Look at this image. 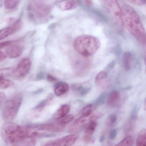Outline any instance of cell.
Wrapping results in <instances>:
<instances>
[{"label": "cell", "mask_w": 146, "mask_h": 146, "mask_svg": "<svg viewBox=\"0 0 146 146\" xmlns=\"http://www.w3.org/2000/svg\"><path fill=\"white\" fill-rule=\"evenodd\" d=\"M96 84L99 88H105L108 84V75L106 72L101 71L96 76L95 79Z\"/></svg>", "instance_id": "cell-15"}, {"label": "cell", "mask_w": 146, "mask_h": 146, "mask_svg": "<svg viewBox=\"0 0 146 146\" xmlns=\"http://www.w3.org/2000/svg\"><path fill=\"white\" fill-rule=\"evenodd\" d=\"M6 99V96L3 92H0V103L1 106H2V104L4 103V101Z\"/></svg>", "instance_id": "cell-30"}, {"label": "cell", "mask_w": 146, "mask_h": 146, "mask_svg": "<svg viewBox=\"0 0 146 146\" xmlns=\"http://www.w3.org/2000/svg\"><path fill=\"white\" fill-rule=\"evenodd\" d=\"M70 110V108L67 104H64L62 105L54 114V118L60 120L65 117L66 116L68 115Z\"/></svg>", "instance_id": "cell-17"}, {"label": "cell", "mask_w": 146, "mask_h": 146, "mask_svg": "<svg viewBox=\"0 0 146 146\" xmlns=\"http://www.w3.org/2000/svg\"><path fill=\"white\" fill-rule=\"evenodd\" d=\"M14 33V30L10 27L2 29L0 31V40H3Z\"/></svg>", "instance_id": "cell-23"}, {"label": "cell", "mask_w": 146, "mask_h": 146, "mask_svg": "<svg viewBox=\"0 0 146 146\" xmlns=\"http://www.w3.org/2000/svg\"><path fill=\"white\" fill-rule=\"evenodd\" d=\"M74 116L72 114H69L66 116L65 117L60 119L59 121L61 123L66 125L67 124L69 123L74 119Z\"/></svg>", "instance_id": "cell-27"}, {"label": "cell", "mask_w": 146, "mask_h": 146, "mask_svg": "<svg viewBox=\"0 0 146 146\" xmlns=\"http://www.w3.org/2000/svg\"><path fill=\"white\" fill-rule=\"evenodd\" d=\"M0 79V88L1 89H6L13 85V83L12 81L5 78Z\"/></svg>", "instance_id": "cell-26"}, {"label": "cell", "mask_w": 146, "mask_h": 146, "mask_svg": "<svg viewBox=\"0 0 146 146\" xmlns=\"http://www.w3.org/2000/svg\"><path fill=\"white\" fill-rule=\"evenodd\" d=\"M74 46L80 55L84 57H89L98 51L100 46V42L97 37L84 35L76 38Z\"/></svg>", "instance_id": "cell-3"}, {"label": "cell", "mask_w": 146, "mask_h": 146, "mask_svg": "<svg viewBox=\"0 0 146 146\" xmlns=\"http://www.w3.org/2000/svg\"><path fill=\"white\" fill-rule=\"evenodd\" d=\"M128 1L131 4L137 6L143 5L146 4V1H140V0H138V1L135 0V1L134 0V1Z\"/></svg>", "instance_id": "cell-28"}, {"label": "cell", "mask_w": 146, "mask_h": 146, "mask_svg": "<svg viewBox=\"0 0 146 146\" xmlns=\"http://www.w3.org/2000/svg\"><path fill=\"white\" fill-rule=\"evenodd\" d=\"M97 126V123L95 121H91L87 124L83 137L84 142L86 143H90L93 141L92 135Z\"/></svg>", "instance_id": "cell-10"}, {"label": "cell", "mask_w": 146, "mask_h": 146, "mask_svg": "<svg viewBox=\"0 0 146 146\" xmlns=\"http://www.w3.org/2000/svg\"><path fill=\"white\" fill-rule=\"evenodd\" d=\"M121 101V96L117 90H113L109 94L108 97L107 103L109 106L112 108L118 106Z\"/></svg>", "instance_id": "cell-12"}, {"label": "cell", "mask_w": 146, "mask_h": 146, "mask_svg": "<svg viewBox=\"0 0 146 146\" xmlns=\"http://www.w3.org/2000/svg\"><path fill=\"white\" fill-rule=\"evenodd\" d=\"M101 114H92L88 117L81 116L76 119L71 125L69 126L68 131L70 132H75L80 129L82 127L86 124H88L91 121H95L98 118L100 117Z\"/></svg>", "instance_id": "cell-7"}, {"label": "cell", "mask_w": 146, "mask_h": 146, "mask_svg": "<svg viewBox=\"0 0 146 146\" xmlns=\"http://www.w3.org/2000/svg\"><path fill=\"white\" fill-rule=\"evenodd\" d=\"M69 85L66 83L61 82H57L54 87V94L56 96H61L69 91Z\"/></svg>", "instance_id": "cell-16"}, {"label": "cell", "mask_w": 146, "mask_h": 146, "mask_svg": "<svg viewBox=\"0 0 146 146\" xmlns=\"http://www.w3.org/2000/svg\"><path fill=\"white\" fill-rule=\"evenodd\" d=\"M23 52V48L19 45H11L7 47L5 50L7 57L11 58H18L22 55Z\"/></svg>", "instance_id": "cell-11"}, {"label": "cell", "mask_w": 146, "mask_h": 146, "mask_svg": "<svg viewBox=\"0 0 146 146\" xmlns=\"http://www.w3.org/2000/svg\"><path fill=\"white\" fill-rule=\"evenodd\" d=\"M103 5L107 13L117 31L122 32L123 29L121 7L117 1H103Z\"/></svg>", "instance_id": "cell-6"}, {"label": "cell", "mask_w": 146, "mask_h": 146, "mask_svg": "<svg viewBox=\"0 0 146 146\" xmlns=\"http://www.w3.org/2000/svg\"><path fill=\"white\" fill-rule=\"evenodd\" d=\"M133 60V55L131 52H126L124 53L121 59V64L125 70L128 71L130 70L132 66Z\"/></svg>", "instance_id": "cell-14"}, {"label": "cell", "mask_w": 146, "mask_h": 146, "mask_svg": "<svg viewBox=\"0 0 146 146\" xmlns=\"http://www.w3.org/2000/svg\"><path fill=\"white\" fill-rule=\"evenodd\" d=\"M94 105L91 104H88L83 108L81 111V116L84 117H88L93 114L94 111Z\"/></svg>", "instance_id": "cell-21"}, {"label": "cell", "mask_w": 146, "mask_h": 146, "mask_svg": "<svg viewBox=\"0 0 146 146\" xmlns=\"http://www.w3.org/2000/svg\"><path fill=\"white\" fill-rule=\"evenodd\" d=\"M15 70L13 68H5L0 71V78H5V77L10 76L14 74Z\"/></svg>", "instance_id": "cell-24"}, {"label": "cell", "mask_w": 146, "mask_h": 146, "mask_svg": "<svg viewBox=\"0 0 146 146\" xmlns=\"http://www.w3.org/2000/svg\"><path fill=\"white\" fill-rule=\"evenodd\" d=\"M3 140L9 146H35V137H26L23 126L12 122H6L1 129Z\"/></svg>", "instance_id": "cell-1"}, {"label": "cell", "mask_w": 146, "mask_h": 146, "mask_svg": "<svg viewBox=\"0 0 146 146\" xmlns=\"http://www.w3.org/2000/svg\"><path fill=\"white\" fill-rule=\"evenodd\" d=\"M54 96L52 94L49 95L46 99L42 101L39 104L36 106L35 108L33 109L34 111L36 113H40L45 108L52 100Z\"/></svg>", "instance_id": "cell-18"}, {"label": "cell", "mask_w": 146, "mask_h": 146, "mask_svg": "<svg viewBox=\"0 0 146 146\" xmlns=\"http://www.w3.org/2000/svg\"><path fill=\"white\" fill-rule=\"evenodd\" d=\"M12 44V41H8L1 42L0 44V48H2L7 46L8 47L9 46L11 45Z\"/></svg>", "instance_id": "cell-29"}, {"label": "cell", "mask_w": 146, "mask_h": 146, "mask_svg": "<svg viewBox=\"0 0 146 146\" xmlns=\"http://www.w3.org/2000/svg\"><path fill=\"white\" fill-rule=\"evenodd\" d=\"M31 66L30 59L25 58L20 61L15 70L14 75L17 78H23L29 72Z\"/></svg>", "instance_id": "cell-9"}, {"label": "cell", "mask_w": 146, "mask_h": 146, "mask_svg": "<svg viewBox=\"0 0 146 146\" xmlns=\"http://www.w3.org/2000/svg\"><path fill=\"white\" fill-rule=\"evenodd\" d=\"M23 101L20 95L10 97L4 103L2 110V117L6 122H12L17 117Z\"/></svg>", "instance_id": "cell-5"}, {"label": "cell", "mask_w": 146, "mask_h": 146, "mask_svg": "<svg viewBox=\"0 0 146 146\" xmlns=\"http://www.w3.org/2000/svg\"><path fill=\"white\" fill-rule=\"evenodd\" d=\"M51 9L52 6L47 1H31L28 6L29 17L35 23L44 22L49 17Z\"/></svg>", "instance_id": "cell-4"}, {"label": "cell", "mask_w": 146, "mask_h": 146, "mask_svg": "<svg viewBox=\"0 0 146 146\" xmlns=\"http://www.w3.org/2000/svg\"><path fill=\"white\" fill-rule=\"evenodd\" d=\"M123 25L131 34L143 44H146V32L138 14L130 5L121 7Z\"/></svg>", "instance_id": "cell-2"}, {"label": "cell", "mask_w": 146, "mask_h": 146, "mask_svg": "<svg viewBox=\"0 0 146 146\" xmlns=\"http://www.w3.org/2000/svg\"><path fill=\"white\" fill-rule=\"evenodd\" d=\"M47 79L48 81L50 82H56L57 80L54 77L50 75H48L47 76Z\"/></svg>", "instance_id": "cell-31"}, {"label": "cell", "mask_w": 146, "mask_h": 146, "mask_svg": "<svg viewBox=\"0 0 146 146\" xmlns=\"http://www.w3.org/2000/svg\"><path fill=\"white\" fill-rule=\"evenodd\" d=\"M74 90L78 95L80 96H84L88 93L90 90V88L88 86L84 85H78L74 87Z\"/></svg>", "instance_id": "cell-20"}, {"label": "cell", "mask_w": 146, "mask_h": 146, "mask_svg": "<svg viewBox=\"0 0 146 146\" xmlns=\"http://www.w3.org/2000/svg\"><path fill=\"white\" fill-rule=\"evenodd\" d=\"M78 1H63L57 3L58 8L61 11L74 10L78 7Z\"/></svg>", "instance_id": "cell-13"}, {"label": "cell", "mask_w": 146, "mask_h": 146, "mask_svg": "<svg viewBox=\"0 0 146 146\" xmlns=\"http://www.w3.org/2000/svg\"><path fill=\"white\" fill-rule=\"evenodd\" d=\"M84 2L88 6H90L93 4V2L91 1H84Z\"/></svg>", "instance_id": "cell-33"}, {"label": "cell", "mask_w": 146, "mask_h": 146, "mask_svg": "<svg viewBox=\"0 0 146 146\" xmlns=\"http://www.w3.org/2000/svg\"><path fill=\"white\" fill-rule=\"evenodd\" d=\"M136 146H146V129H143L137 135Z\"/></svg>", "instance_id": "cell-19"}, {"label": "cell", "mask_w": 146, "mask_h": 146, "mask_svg": "<svg viewBox=\"0 0 146 146\" xmlns=\"http://www.w3.org/2000/svg\"><path fill=\"white\" fill-rule=\"evenodd\" d=\"M144 63L145 65V72H146V49L145 51V54H144Z\"/></svg>", "instance_id": "cell-35"}, {"label": "cell", "mask_w": 146, "mask_h": 146, "mask_svg": "<svg viewBox=\"0 0 146 146\" xmlns=\"http://www.w3.org/2000/svg\"><path fill=\"white\" fill-rule=\"evenodd\" d=\"M7 56L5 53L3 52L2 51L0 52V61L2 62L3 60H5Z\"/></svg>", "instance_id": "cell-32"}, {"label": "cell", "mask_w": 146, "mask_h": 146, "mask_svg": "<svg viewBox=\"0 0 146 146\" xmlns=\"http://www.w3.org/2000/svg\"><path fill=\"white\" fill-rule=\"evenodd\" d=\"M44 77V75H43V73H40L37 76V79H42Z\"/></svg>", "instance_id": "cell-34"}, {"label": "cell", "mask_w": 146, "mask_h": 146, "mask_svg": "<svg viewBox=\"0 0 146 146\" xmlns=\"http://www.w3.org/2000/svg\"><path fill=\"white\" fill-rule=\"evenodd\" d=\"M143 108L144 110L146 111V98L145 99V101H144V105H143Z\"/></svg>", "instance_id": "cell-36"}, {"label": "cell", "mask_w": 146, "mask_h": 146, "mask_svg": "<svg viewBox=\"0 0 146 146\" xmlns=\"http://www.w3.org/2000/svg\"><path fill=\"white\" fill-rule=\"evenodd\" d=\"M78 137L77 134H71L51 142L48 143L43 146H71L75 143Z\"/></svg>", "instance_id": "cell-8"}, {"label": "cell", "mask_w": 146, "mask_h": 146, "mask_svg": "<svg viewBox=\"0 0 146 146\" xmlns=\"http://www.w3.org/2000/svg\"><path fill=\"white\" fill-rule=\"evenodd\" d=\"M134 142V139L131 136L125 137L122 141L117 143L115 146H132Z\"/></svg>", "instance_id": "cell-22"}, {"label": "cell", "mask_w": 146, "mask_h": 146, "mask_svg": "<svg viewBox=\"0 0 146 146\" xmlns=\"http://www.w3.org/2000/svg\"><path fill=\"white\" fill-rule=\"evenodd\" d=\"M19 2L17 0H6L4 1V7L7 9H13L17 5Z\"/></svg>", "instance_id": "cell-25"}]
</instances>
